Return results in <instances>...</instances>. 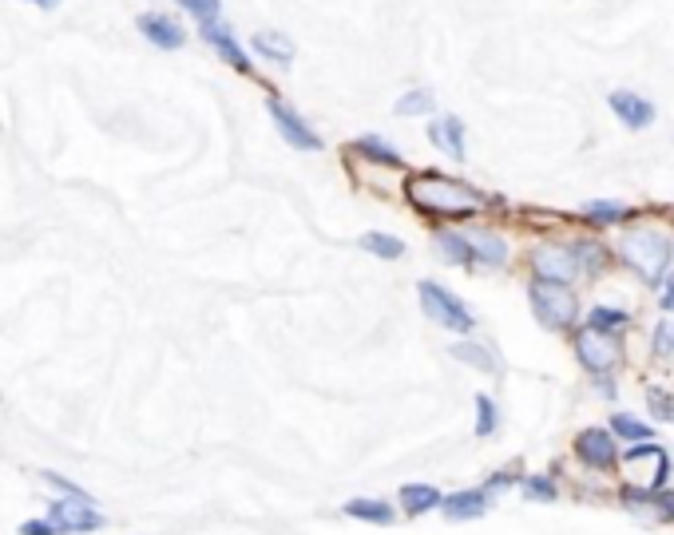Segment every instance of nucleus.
Wrapping results in <instances>:
<instances>
[{
  "label": "nucleus",
  "instance_id": "nucleus-18",
  "mask_svg": "<svg viewBox=\"0 0 674 535\" xmlns=\"http://www.w3.org/2000/svg\"><path fill=\"white\" fill-rule=\"evenodd\" d=\"M607 104L623 119V127H631V131H643V127L655 119V104H651V100H643V96H635V92H623V88L611 92Z\"/></svg>",
  "mask_w": 674,
  "mask_h": 535
},
{
  "label": "nucleus",
  "instance_id": "nucleus-33",
  "mask_svg": "<svg viewBox=\"0 0 674 535\" xmlns=\"http://www.w3.org/2000/svg\"><path fill=\"white\" fill-rule=\"evenodd\" d=\"M647 405H651V413H655L659 421H674V401L663 389H647Z\"/></svg>",
  "mask_w": 674,
  "mask_h": 535
},
{
  "label": "nucleus",
  "instance_id": "nucleus-20",
  "mask_svg": "<svg viewBox=\"0 0 674 535\" xmlns=\"http://www.w3.org/2000/svg\"><path fill=\"white\" fill-rule=\"evenodd\" d=\"M449 353L456 361H464V365H472V369H480V373H500V357H496V349H488L484 341H472V337H460V341H452Z\"/></svg>",
  "mask_w": 674,
  "mask_h": 535
},
{
  "label": "nucleus",
  "instance_id": "nucleus-27",
  "mask_svg": "<svg viewBox=\"0 0 674 535\" xmlns=\"http://www.w3.org/2000/svg\"><path fill=\"white\" fill-rule=\"evenodd\" d=\"M607 432H611V436H623V440H631V444H643V440H651V436H655V428L643 425V421H635L631 413H615Z\"/></svg>",
  "mask_w": 674,
  "mask_h": 535
},
{
  "label": "nucleus",
  "instance_id": "nucleus-6",
  "mask_svg": "<svg viewBox=\"0 0 674 535\" xmlns=\"http://www.w3.org/2000/svg\"><path fill=\"white\" fill-rule=\"evenodd\" d=\"M266 111H270V119H274V127H278V135L294 147V151H322V135L294 111V107L286 104L282 96H270L266 100Z\"/></svg>",
  "mask_w": 674,
  "mask_h": 535
},
{
  "label": "nucleus",
  "instance_id": "nucleus-36",
  "mask_svg": "<svg viewBox=\"0 0 674 535\" xmlns=\"http://www.w3.org/2000/svg\"><path fill=\"white\" fill-rule=\"evenodd\" d=\"M599 393H603V397H615V385H611V377H599Z\"/></svg>",
  "mask_w": 674,
  "mask_h": 535
},
{
  "label": "nucleus",
  "instance_id": "nucleus-16",
  "mask_svg": "<svg viewBox=\"0 0 674 535\" xmlns=\"http://www.w3.org/2000/svg\"><path fill=\"white\" fill-rule=\"evenodd\" d=\"M429 143L441 155H449L452 163H464V155H468V147H464V123L456 115H437L429 123Z\"/></svg>",
  "mask_w": 674,
  "mask_h": 535
},
{
  "label": "nucleus",
  "instance_id": "nucleus-2",
  "mask_svg": "<svg viewBox=\"0 0 674 535\" xmlns=\"http://www.w3.org/2000/svg\"><path fill=\"white\" fill-rule=\"evenodd\" d=\"M619 254H623V262H627L643 282H651V286H659V282L667 278V266H671V258H674L671 238H667L663 230H655V226H635V230H627L623 242H619Z\"/></svg>",
  "mask_w": 674,
  "mask_h": 535
},
{
  "label": "nucleus",
  "instance_id": "nucleus-26",
  "mask_svg": "<svg viewBox=\"0 0 674 535\" xmlns=\"http://www.w3.org/2000/svg\"><path fill=\"white\" fill-rule=\"evenodd\" d=\"M433 107H437V96H433V92H425V88H417V92L397 96L393 111H397L401 119H413V115H433Z\"/></svg>",
  "mask_w": 674,
  "mask_h": 535
},
{
  "label": "nucleus",
  "instance_id": "nucleus-22",
  "mask_svg": "<svg viewBox=\"0 0 674 535\" xmlns=\"http://www.w3.org/2000/svg\"><path fill=\"white\" fill-rule=\"evenodd\" d=\"M250 48H254L262 60H270V64H290V60H294V44H290V36H282V32H254Z\"/></svg>",
  "mask_w": 674,
  "mask_h": 535
},
{
  "label": "nucleus",
  "instance_id": "nucleus-21",
  "mask_svg": "<svg viewBox=\"0 0 674 535\" xmlns=\"http://www.w3.org/2000/svg\"><path fill=\"white\" fill-rule=\"evenodd\" d=\"M357 246H361L365 254L381 258V262H397V258H405V242H401L397 234H385V230H365V234L357 238Z\"/></svg>",
  "mask_w": 674,
  "mask_h": 535
},
{
  "label": "nucleus",
  "instance_id": "nucleus-11",
  "mask_svg": "<svg viewBox=\"0 0 674 535\" xmlns=\"http://www.w3.org/2000/svg\"><path fill=\"white\" fill-rule=\"evenodd\" d=\"M464 238L472 246V262L480 270H500L508 266V242L492 226H464Z\"/></svg>",
  "mask_w": 674,
  "mask_h": 535
},
{
  "label": "nucleus",
  "instance_id": "nucleus-32",
  "mask_svg": "<svg viewBox=\"0 0 674 535\" xmlns=\"http://www.w3.org/2000/svg\"><path fill=\"white\" fill-rule=\"evenodd\" d=\"M516 484H520V476L504 468V472H492V476H488V480H484L480 488H484L488 496H500V492H508V488H516Z\"/></svg>",
  "mask_w": 674,
  "mask_h": 535
},
{
  "label": "nucleus",
  "instance_id": "nucleus-15",
  "mask_svg": "<svg viewBox=\"0 0 674 535\" xmlns=\"http://www.w3.org/2000/svg\"><path fill=\"white\" fill-rule=\"evenodd\" d=\"M199 36H203V44H207L219 60H226L234 72H242V76H250V72H254V64L246 60V52H242V44L234 40V32H230V28H223V24H199Z\"/></svg>",
  "mask_w": 674,
  "mask_h": 535
},
{
  "label": "nucleus",
  "instance_id": "nucleus-28",
  "mask_svg": "<svg viewBox=\"0 0 674 535\" xmlns=\"http://www.w3.org/2000/svg\"><path fill=\"white\" fill-rule=\"evenodd\" d=\"M587 325L583 329H595V333H615V329H623L627 325V310H615V306H591V314H587Z\"/></svg>",
  "mask_w": 674,
  "mask_h": 535
},
{
  "label": "nucleus",
  "instance_id": "nucleus-7",
  "mask_svg": "<svg viewBox=\"0 0 674 535\" xmlns=\"http://www.w3.org/2000/svg\"><path fill=\"white\" fill-rule=\"evenodd\" d=\"M575 357H579V365L587 369V373H595V377H607L615 365H619V341L611 337V333H595V329H583L579 337H575Z\"/></svg>",
  "mask_w": 674,
  "mask_h": 535
},
{
  "label": "nucleus",
  "instance_id": "nucleus-35",
  "mask_svg": "<svg viewBox=\"0 0 674 535\" xmlns=\"http://www.w3.org/2000/svg\"><path fill=\"white\" fill-rule=\"evenodd\" d=\"M663 310H674V278H663Z\"/></svg>",
  "mask_w": 674,
  "mask_h": 535
},
{
  "label": "nucleus",
  "instance_id": "nucleus-24",
  "mask_svg": "<svg viewBox=\"0 0 674 535\" xmlns=\"http://www.w3.org/2000/svg\"><path fill=\"white\" fill-rule=\"evenodd\" d=\"M36 476H40V484H44V488H52L56 496H68V500H92V492H88V488H80L72 476L56 472V468H40Z\"/></svg>",
  "mask_w": 674,
  "mask_h": 535
},
{
  "label": "nucleus",
  "instance_id": "nucleus-31",
  "mask_svg": "<svg viewBox=\"0 0 674 535\" xmlns=\"http://www.w3.org/2000/svg\"><path fill=\"white\" fill-rule=\"evenodd\" d=\"M651 345H655V353H659V357H671L674 353V325L671 321H659V325H655Z\"/></svg>",
  "mask_w": 674,
  "mask_h": 535
},
{
  "label": "nucleus",
  "instance_id": "nucleus-9",
  "mask_svg": "<svg viewBox=\"0 0 674 535\" xmlns=\"http://www.w3.org/2000/svg\"><path fill=\"white\" fill-rule=\"evenodd\" d=\"M575 456L595 472H611L619 464V444L607 428H583L575 436Z\"/></svg>",
  "mask_w": 674,
  "mask_h": 535
},
{
  "label": "nucleus",
  "instance_id": "nucleus-25",
  "mask_svg": "<svg viewBox=\"0 0 674 535\" xmlns=\"http://www.w3.org/2000/svg\"><path fill=\"white\" fill-rule=\"evenodd\" d=\"M631 214L627 203H615V199H595V203H587L583 207V218H591L595 226H615V222H623Z\"/></svg>",
  "mask_w": 674,
  "mask_h": 535
},
{
  "label": "nucleus",
  "instance_id": "nucleus-5",
  "mask_svg": "<svg viewBox=\"0 0 674 535\" xmlns=\"http://www.w3.org/2000/svg\"><path fill=\"white\" fill-rule=\"evenodd\" d=\"M44 516L60 528V535H96L108 528V516L96 508V500H68V496H52Z\"/></svg>",
  "mask_w": 674,
  "mask_h": 535
},
{
  "label": "nucleus",
  "instance_id": "nucleus-23",
  "mask_svg": "<svg viewBox=\"0 0 674 535\" xmlns=\"http://www.w3.org/2000/svg\"><path fill=\"white\" fill-rule=\"evenodd\" d=\"M524 492V500H536V504H556L560 500V484L552 472H532V476H520L516 484Z\"/></svg>",
  "mask_w": 674,
  "mask_h": 535
},
{
  "label": "nucleus",
  "instance_id": "nucleus-4",
  "mask_svg": "<svg viewBox=\"0 0 674 535\" xmlns=\"http://www.w3.org/2000/svg\"><path fill=\"white\" fill-rule=\"evenodd\" d=\"M528 302H532V314L540 318L544 329H567L571 321L579 318V302H575L571 286H560V282L532 278L528 282Z\"/></svg>",
  "mask_w": 674,
  "mask_h": 535
},
{
  "label": "nucleus",
  "instance_id": "nucleus-8",
  "mask_svg": "<svg viewBox=\"0 0 674 535\" xmlns=\"http://www.w3.org/2000/svg\"><path fill=\"white\" fill-rule=\"evenodd\" d=\"M532 274L544 278V282H575L583 270H579V258L571 246H536L532 250Z\"/></svg>",
  "mask_w": 674,
  "mask_h": 535
},
{
  "label": "nucleus",
  "instance_id": "nucleus-3",
  "mask_svg": "<svg viewBox=\"0 0 674 535\" xmlns=\"http://www.w3.org/2000/svg\"><path fill=\"white\" fill-rule=\"evenodd\" d=\"M417 298H421V310H425V318L433 321V325L452 329V333H464V337L476 329L472 310H468V306L452 294L449 286H441V282L425 278V282H417Z\"/></svg>",
  "mask_w": 674,
  "mask_h": 535
},
{
  "label": "nucleus",
  "instance_id": "nucleus-30",
  "mask_svg": "<svg viewBox=\"0 0 674 535\" xmlns=\"http://www.w3.org/2000/svg\"><path fill=\"white\" fill-rule=\"evenodd\" d=\"M179 8H183L187 16H195V24H219L223 0H179Z\"/></svg>",
  "mask_w": 674,
  "mask_h": 535
},
{
  "label": "nucleus",
  "instance_id": "nucleus-1",
  "mask_svg": "<svg viewBox=\"0 0 674 535\" xmlns=\"http://www.w3.org/2000/svg\"><path fill=\"white\" fill-rule=\"evenodd\" d=\"M405 199H409L413 211L433 218V222H464V218H476V214L484 211V203H488L476 187H468V183H460V179H449V175H441V171H417V175H409Z\"/></svg>",
  "mask_w": 674,
  "mask_h": 535
},
{
  "label": "nucleus",
  "instance_id": "nucleus-34",
  "mask_svg": "<svg viewBox=\"0 0 674 535\" xmlns=\"http://www.w3.org/2000/svg\"><path fill=\"white\" fill-rule=\"evenodd\" d=\"M16 535H60V528H56L48 516H32V520H24V524L16 528Z\"/></svg>",
  "mask_w": 674,
  "mask_h": 535
},
{
  "label": "nucleus",
  "instance_id": "nucleus-13",
  "mask_svg": "<svg viewBox=\"0 0 674 535\" xmlns=\"http://www.w3.org/2000/svg\"><path fill=\"white\" fill-rule=\"evenodd\" d=\"M341 516L357 520V524H369V528H393L401 512H397V504H389L381 496H349L341 504Z\"/></svg>",
  "mask_w": 674,
  "mask_h": 535
},
{
  "label": "nucleus",
  "instance_id": "nucleus-10",
  "mask_svg": "<svg viewBox=\"0 0 674 535\" xmlns=\"http://www.w3.org/2000/svg\"><path fill=\"white\" fill-rule=\"evenodd\" d=\"M139 32H143V40L151 48H163V52H179L187 44V28L167 12H143L139 16Z\"/></svg>",
  "mask_w": 674,
  "mask_h": 535
},
{
  "label": "nucleus",
  "instance_id": "nucleus-14",
  "mask_svg": "<svg viewBox=\"0 0 674 535\" xmlns=\"http://www.w3.org/2000/svg\"><path fill=\"white\" fill-rule=\"evenodd\" d=\"M441 500L445 492L437 484H425V480H413V484H401L397 488V512L409 516V520H421L429 512H441Z\"/></svg>",
  "mask_w": 674,
  "mask_h": 535
},
{
  "label": "nucleus",
  "instance_id": "nucleus-12",
  "mask_svg": "<svg viewBox=\"0 0 674 535\" xmlns=\"http://www.w3.org/2000/svg\"><path fill=\"white\" fill-rule=\"evenodd\" d=\"M488 508H492V496L484 488H456L441 500V516L449 524H472V520L488 516Z\"/></svg>",
  "mask_w": 674,
  "mask_h": 535
},
{
  "label": "nucleus",
  "instance_id": "nucleus-37",
  "mask_svg": "<svg viewBox=\"0 0 674 535\" xmlns=\"http://www.w3.org/2000/svg\"><path fill=\"white\" fill-rule=\"evenodd\" d=\"M28 4H40V8H56L60 0H28Z\"/></svg>",
  "mask_w": 674,
  "mask_h": 535
},
{
  "label": "nucleus",
  "instance_id": "nucleus-19",
  "mask_svg": "<svg viewBox=\"0 0 674 535\" xmlns=\"http://www.w3.org/2000/svg\"><path fill=\"white\" fill-rule=\"evenodd\" d=\"M349 155H357V163H373V167H401V151L385 135H357L349 143Z\"/></svg>",
  "mask_w": 674,
  "mask_h": 535
},
{
  "label": "nucleus",
  "instance_id": "nucleus-17",
  "mask_svg": "<svg viewBox=\"0 0 674 535\" xmlns=\"http://www.w3.org/2000/svg\"><path fill=\"white\" fill-rule=\"evenodd\" d=\"M433 250H437V258H441L445 266L476 270V262H472V246H468L464 230H456V226H437V230H433Z\"/></svg>",
  "mask_w": 674,
  "mask_h": 535
},
{
  "label": "nucleus",
  "instance_id": "nucleus-29",
  "mask_svg": "<svg viewBox=\"0 0 674 535\" xmlns=\"http://www.w3.org/2000/svg\"><path fill=\"white\" fill-rule=\"evenodd\" d=\"M496 428H500V409H496V401H492L488 393H476V436L488 440V436H496Z\"/></svg>",
  "mask_w": 674,
  "mask_h": 535
}]
</instances>
